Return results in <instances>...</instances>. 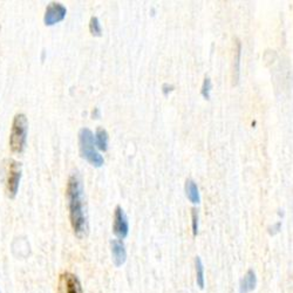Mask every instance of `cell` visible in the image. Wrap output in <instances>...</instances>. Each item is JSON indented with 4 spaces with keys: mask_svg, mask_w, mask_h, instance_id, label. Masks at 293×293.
Masks as SVG:
<instances>
[{
    "mask_svg": "<svg viewBox=\"0 0 293 293\" xmlns=\"http://www.w3.org/2000/svg\"><path fill=\"white\" fill-rule=\"evenodd\" d=\"M66 196L68 199L69 218L74 233L82 238L87 232V215L84 210V188L80 176L73 174L67 183Z\"/></svg>",
    "mask_w": 293,
    "mask_h": 293,
    "instance_id": "1",
    "label": "cell"
},
{
    "mask_svg": "<svg viewBox=\"0 0 293 293\" xmlns=\"http://www.w3.org/2000/svg\"><path fill=\"white\" fill-rule=\"evenodd\" d=\"M79 143H80V151L82 157L94 167H101L105 163L104 157L96 150L95 142H94L93 133L89 129L84 128L79 133Z\"/></svg>",
    "mask_w": 293,
    "mask_h": 293,
    "instance_id": "2",
    "label": "cell"
},
{
    "mask_svg": "<svg viewBox=\"0 0 293 293\" xmlns=\"http://www.w3.org/2000/svg\"><path fill=\"white\" fill-rule=\"evenodd\" d=\"M28 121L27 117L23 114H18L14 116L13 123H12L10 146L12 151L22 152L26 146V137H27Z\"/></svg>",
    "mask_w": 293,
    "mask_h": 293,
    "instance_id": "3",
    "label": "cell"
},
{
    "mask_svg": "<svg viewBox=\"0 0 293 293\" xmlns=\"http://www.w3.org/2000/svg\"><path fill=\"white\" fill-rule=\"evenodd\" d=\"M20 178H21V166L16 161H11L8 166L7 181H6V190L10 198L16 197L19 189Z\"/></svg>",
    "mask_w": 293,
    "mask_h": 293,
    "instance_id": "4",
    "label": "cell"
},
{
    "mask_svg": "<svg viewBox=\"0 0 293 293\" xmlns=\"http://www.w3.org/2000/svg\"><path fill=\"white\" fill-rule=\"evenodd\" d=\"M113 230L115 236L119 239H123L128 236L129 232V223L126 212L121 207H116L114 212V224Z\"/></svg>",
    "mask_w": 293,
    "mask_h": 293,
    "instance_id": "5",
    "label": "cell"
},
{
    "mask_svg": "<svg viewBox=\"0 0 293 293\" xmlns=\"http://www.w3.org/2000/svg\"><path fill=\"white\" fill-rule=\"evenodd\" d=\"M59 293H84L80 281L75 274L63 273L59 279Z\"/></svg>",
    "mask_w": 293,
    "mask_h": 293,
    "instance_id": "6",
    "label": "cell"
},
{
    "mask_svg": "<svg viewBox=\"0 0 293 293\" xmlns=\"http://www.w3.org/2000/svg\"><path fill=\"white\" fill-rule=\"evenodd\" d=\"M67 10L63 5L59 4V2H52L47 6L45 18H43V21L47 26L55 25V23L63 21L66 17Z\"/></svg>",
    "mask_w": 293,
    "mask_h": 293,
    "instance_id": "7",
    "label": "cell"
},
{
    "mask_svg": "<svg viewBox=\"0 0 293 293\" xmlns=\"http://www.w3.org/2000/svg\"><path fill=\"white\" fill-rule=\"evenodd\" d=\"M111 256H113L114 265L116 268L123 265L127 259V252H126L125 244L121 239H113L111 240Z\"/></svg>",
    "mask_w": 293,
    "mask_h": 293,
    "instance_id": "8",
    "label": "cell"
},
{
    "mask_svg": "<svg viewBox=\"0 0 293 293\" xmlns=\"http://www.w3.org/2000/svg\"><path fill=\"white\" fill-rule=\"evenodd\" d=\"M257 285V278H256V273L253 272V270H249L246 272V274L244 275L242 280H240V285H239V292L240 293H249L251 291H253L256 289Z\"/></svg>",
    "mask_w": 293,
    "mask_h": 293,
    "instance_id": "9",
    "label": "cell"
},
{
    "mask_svg": "<svg viewBox=\"0 0 293 293\" xmlns=\"http://www.w3.org/2000/svg\"><path fill=\"white\" fill-rule=\"evenodd\" d=\"M186 195L189 198V201L193 204L201 203V193H199V189L196 184L195 181L187 180L186 182Z\"/></svg>",
    "mask_w": 293,
    "mask_h": 293,
    "instance_id": "10",
    "label": "cell"
},
{
    "mask_svg": "<svg viewBox=\"0 0 293 293\" xmlns=\"http://www.w3.org/2000/svg\"><path fill=\"white\" fill-rule=\"evenodd\" d=\"M95 146L100 150L105 151L108 148V133L104 128H99L95 134Z\"/></svg>",
    "mask_w": 293,
    "mask_h": 293,
    "instance_id": "11",
    "label": "cell"
},
{
    "mask_svg": "<svg viewBox=\"0 0 293 293\" xmlns=\"http://www.w3.org/2000/svg\"><path fill=\"white\" fill-rule=\"evenodd\" d=\"M196 280L199 289H204V266L202 263V259L199 257H196Z\"/></svg>",
    "mask_w": 293,
    "mask_h": 293,
    "instance_id": "12",
    "label": "cell"
},
{
    "mask_svg": "<svg viewBox=\"0 0 293 293\" xmlns=\"http://www.w3.org/2000/svg\"><path fill=\"white\" fill-rule=\"evenodd\" d=\"M211 89H212V82H211L210 78H205L203 81V84H202V89H201L202 96H203L205 100L210 99Z\"/></svg>",
    "mask_w": 293,
    "mask_h": 293,
    "instance_id": "13",
    "label": "cell"
},
{
    "mask_svg": "<svg viewBox=\"0 0 293 293\" xmlns=\"http://www.w3.org/2000/svg\"><path fill=\"white\" fill-rule=\"evenodd\" d=\"M89 29H90V33H92L93 35H96V37L101 35V33H102L101 23H100L99 19L96 17H93L92 19H90Z\"/></svg>",
    "mask_w": 293,
    "mask_h": 293,
    "instance_id": "14",
    "label": "cell"
},
{
    "mask_svg": "<svg viewBox=\"0 0 293 293\" xmlns=\"http://www.w3.org/2000/svg\"><path fill=\"white\" fill-rule=\"evenodd\" d=\"M198 212L196 209H192V232L193 234H197L198 233Z\"/></svg>",
    "mask_w": 293,
    "mask_h": 293,
    "instance_id": "15",
    "label": "cell"
},
{
    "mask_svg": "<svg viewBox=\"0 0 293 293\" xmlns=\"http://www.w3.org/2000/svg\"><path fill=\"white\" fill-rule=\"evenodd\" d=\"M172 89H174V86H172V84H166L163 86V94H164V95H168V93L171 92Z\"/></svg>",
    "mask_w": 293,
    "mask_h": 293,
    "instance_id": "16",
    "label": "cell"
}]
</instances>
